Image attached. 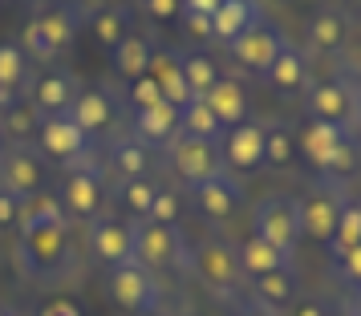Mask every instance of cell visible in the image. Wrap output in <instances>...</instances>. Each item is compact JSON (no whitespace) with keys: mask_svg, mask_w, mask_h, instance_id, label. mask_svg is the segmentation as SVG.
Returning <instances> with one entry per match:
<instances>
[{"mask_svg":"<svg viewBox=\"0 0 361 316\" xmlns=\"http://www.w3.org/2000/svg\"><path fill=\"white\" fill-rule=\"evenodd\" d=\"M130 239H134V260L142 267H150V272H159V267H191L187 239H183L179 223L163 227V223H150V219H134Z\"/></svg>","mask_w":361,"mask_h":316,"instance_id":"1","label":"cell"},{"mask_svg":"<svg viewBox=\"0 0 361 316\" xmlns=\"http://www.w3.org/2000/svg\"><path fill=\"white\" fill-rule=\"evenodd\" d=\"M341 211H345L341 191H337L333 179L325 175V179L305 195V199L296 203V227H300V235H309V239H333Z\"/></svg>","mask_w":361,"mask_h":316,"instance_id":"2","label":"cell"},{"mask_svg":"<svg viewBox=\"0 0 361 316\" xmlns=\"http://www.w3.org/2000/svg\"><path fill=\"white\" fill-rule=\"evenodd\" d=\"M191 272H195L199 280L212 288L215 296H235L240 288H244V272H240V260H235V248H228L224 239H212V244H203L195 251V260H191Z\"/></svg>","mask_w":361,"mask_h":316,"instance_id":"3","label":"cell"},{"mask_svg":"<svg viewBox=\"0 0 361 316\" xmlns=\"http://www.w3.org/2000/svg\"><path fill=\"white\" fill-rule=\"evenodd\" d=\"M252 223H256V239L272 244L280 255H293L300 227H296V203L288 195H268V199H260Z\"/></svg>","mask_w":361,"mask_h":316,"instance_id":"4","label":"cell"},{"mask_svg":"<svg viewBox=\"0 0 361 316\" xmlns=\"http://www.w3.org/2000/svg\"><path fill=\"white\" fill-rule=\"evenodd\" d=\"M110 292H114V300L126 308V312H154V308H159V284H154V272L142 267L138 260H126V264L114 267Z\"/></svg>","mask_w":361,"mask_h":316,"instance_id":"5","label":"cell"},{"mask_svg":"<svg viewBox=\"0 0 361 316\" xmlns=\"http://www.w3.org/2000/svg\"><path fill=\"white\" fill-rule=\"evenodd\" d=\"M288 41L280 37V29L272 25V20H260L256 17V25L247 29V33H240L235 41H231V57L240 61L244 69H256V73H268V65L280 57V49H284Z\"/></svg>","mask_w":361,"mask_h":316,"instance_id":"6","label":"cell"},{"mask_svg":"<svg viewBox=\"0 0 361 316\" xmlns=\"http://www.w3.org/2000/svg\"><path fill=\"white\" fill-rule=\"evenodd\" d=\"M171 167L179 170V179L187 187H195L203 179H212V175H219L224 158H219V150L212 142H199V138L179 134V138H171Z\"/></svg>","mask_w":361,"mask_h":316,"instance_id":"7","label":"cell"},{"mask_svg":"<svg viewBox=\"0 0 361 316\" xmlns=\"http://www.w3.org/2000/svg\"><path fill=\"white\" fill-rule=\"evenodd\" d=\"M61 255H66V223L61 227H29V232H20V267H25V276L49 272Z\"/></svg>","mask_w":361,"mask_h":316,"instance_id":"8","label":"cell"},{"mask_svg":"<svg viewBox=\"0 0 361 316\" xmlns=\"http://www.w3.org/2000/svg\"><path fill=\"white\" fill-rule=\"evenodd\" d=\"M0 191L29 199L41 191V158L29 146H13L8 154H0Z\"/></svg>","mask_w":361,"mask_h":316,"instance_id":"9","label":"cell"},{"mask_svg":"<svg viewBox=\"0 0 361 316\" xmlns=\"http://www.w3.org/2000/svg\"><path fill=\"white\" fill-rule=\"evenodd\" d=\"M191 195H195L199 211L207 219H231L235 215V207H240V199H244V187L235 183L231 175H212V179H203V183L191 187Z\"/></svg>","mask_w":361,"mask_h":316,"instance_id":"10","label":"cell"},{"mask_svg":"<svg viewBox=\"0 0 361 316\" xmlns=\"http://www.w3.org/2000/svg\"><path fill=\"white\" fill-rule=\"evenodd\" d=\"M90 251L98 255L102 264H110V267L134 260L130 227L118 223V219H94V227H90Z\"/></svg>","mask_w":361,"mask_h":316,"instance_id":"11","label":"cell"},{"mask_svg":"<svg viewBox=\"0 0 361 316\" xmlns=\"http://www.w3.org/2000/svg\"><path fill=\"white\" fill-rule=\"evenodd\" d=\"M61 211L78 219H98L102 211V183L94 170H69L61 183Z\"/></svg>","mask_w":361,"mask_h":316,"instance_id":"12","label":"cell"},{"mask_svg":"<svg viewBox=\"0 0 361 316\" xmlns=\"http://www.w3.org/2000/svg\"><path fill=\"white\" fill-rule=\"evenodd\" d=\"M224 163L235 170H252L264 163V126L256 122H240L231 126L228 138H224Z\"/></svg>","mask_w":361,"mask_h":316,"instance_id":"13","label":"cell"},{"mask_svg":"<svg viewBox=\"0 0 361 316\" xmlns=\"http://www.w3.org/2000/svg\"><path fill=\"white\" fill-rule=\"evenodd\" d=\"M41 150L49 154V158H82L85 150V134L73 126V118L69 114H49L45 118V126H41Z\"/></svg>","mask_w":361,"mask_h":316,"instance_id":"14","label":"cell"},{"mask_svg":"<svg viewBox=\"0 0 361 316\" xmlns=\"http://www.w3.org/2000/svg\"><path fill=\"white\" fill-rule=\"evenodd\" d=\"M309 110H312L317 122H333V126L345 130V122L353 118V94H349L341 82H321V85H312Z\"/></svg>","mask_w":361,"mask_h":316,"instance_id":"15","label":"cell"},{"mask_svg":"<svg viewBox=\"0 0 361 316\" xmlns=\"http://www.w3.org/2000/svg\"><path fill=\"white\" fill-rule=\"evenodd\" d=\"M203 106L215 114V122L228 130V126H240V122H247V98H244V89L235 82H228V77H219V82L203 94Z\"/></svg>","mask_w":361,"mask_h":316,"instance_id":"16","label":"cell"},{"mask_svg":"<svg viewBox=\"0 0 361 316\" xmlns=\"http://www.w3.org/2000/svg\"><path fill=\"white\" fill-rule=\"evenodd\" d=\"M147 77H154V85L163 89V101H171L175 110H183V106H191V89H187V77H183V69L179 61L171 57V53H154L150 57V69H147Z\"/></svg>","mask_w":361,"mask_h":316,"instance_id":"17","label":"cell"},{"mask_svg":"<svg viewBox=\"0 0 361 316\" xmlns=\"http://www.w3.org/2000/svg\"><path fill=\"white\" fill-rule=\"evenodd\" d=\"M69 118H73V126L90 138V134H98V130H106V126H110L114 106H110V98H106V94H98V89H85V94H78V98H73Z\"/></svg>","mask_w":361,"mask_h":316,"instance_id":"18","label":"cell"},{"mask_svg":"<svg viewBox=\"0 0 361 316\" xmlns=\"http://www.w3.org/2000/svg\"><path fill=\"white\" fill-rule=\"evenodd\" d=\"M235 260H240V272H244L247 280H256V276H268V272H280V267H288L293 255H280L272 244H264V239H244L240 251H235Z\"/></svg>","mask_w":361,"mask_h":316,"instance_id":"19","label":"cell"},{"mask_svg":"<svg viewBox=\"0 0 361 316\" xmlns=\"http://www.w3.org/2000/svg\"><path fill=\"white\" fill-rule=\"evenodd\" d=\"M256 4L252 0H224L219 8H215L212 17V37H219V41H235L240 33H247L252 25H256Z\"/></svg>","mask_w":361,"mask_h":316,"instance_id":"20","label":"cell"},{"mask_svg":"<svg viewBox=\"0 0 361 316\" xmlns=\"http://www.w3.org/2000/svg\"><path fill=\"white\" fill-rule=\"evenodd\" d=\"M349 134L341 130V126H333V122H312L309 130H305V154L312 158V167L325 170L329 158H333V150L341 146Z\"/></svg>","mask_w":361,"mask_h":316,"instance_id":"21","label":"cell"},{"mask_svg":"<svg viewBox=\"0 0 361 316\" xmlns=\"http://www.w3.org/2000/svg\"><path fill=\"white\" fill-rule=\"evenodd\" d=\"M20 232H29V227H61L66 223V211H61V199H53V195H29V199H20Z\"/></svg>","mask_w":361,"mask_h":316,"instance_id":"22","label":"cell"},{"mask_svg":"<svg viewBox=\"0 0 361 316\" xmlns=\"http://www.w3.org/2000/svg\"><path fill=\"white\" fill-rule=\"evenodd\" d=\"M179 130L187 134V138H199V142H224V126L215 122V114L203 106V101H191V106H183L179 110Z\"/></svg>","mask_w":361,"mask_h":316,"instance_id":"23","label":"cell"},{"mask_svg":"<svg viewBox=\"0 0 361 316\" xmlns=\"http://www.w3.org/2000/svg\"><path fill=\"white\" fill-rule=\"evenodd\" d=\"M175 130H179V110L171 101H159L150 110H138V138L166 142V138H175Z\"/></svg>","mask_w":361,"mask_h":316,"instance_id":"24","label":"cell"},{"mask_svg":"<svg viewBox=\"0 0 361 316\" xmlns=\"http://www.w3.org/2000/svg\"><path fill=\"white\" fill-rule=\"evenodd\" d=\"M150 57H154V49H150V41H142V37H126L122 45H114V65H118V73L130 77V82L147 77Z\"/></svg>","mask_w":361,"mask_h":316,"instance_id":"25","label":"cell"},{"mask_svg":"<svg viewBox=\"0 0 361 316\" xmlns=\"http://www.w3.org/2000/svg\"><path fill=\"white\" fill-rule=\"evenodd\" d=\"M268 82L276 85L280 94H293V89H300V85H305V57H300L293 45H284V49H280V57L268 65Z\"/></svg>","mask_w":361,"mask_h":316,"instance_id":"26","label":"cell"},{"mask_svg":"<svg viewBox=\"0 0 361 316\" xmlns=\"http://www.w3.org/2000/svg\"><path fill=\"white\" fill-rule=\"evenodd\" d=\"M33 101H37V114H41V110H45V114H66L69 106H73V82H69V77H61V73L41 77Z\"/></svg>","mask_w":361,"mask_h":316,"instance_id":"27","label":"cell"},{"mask_svg":"<svg viewBox=\"0 0 361 316\" xmlns=\"http://www.w3.org/2000/svg\"><path fill=\"white\" fill-rule=\"evenodd\" d=\"M147 167H150V154H147V142L138 138H122L114 146V170L126 179H147Z\"/></svg>","mask_w":361,"mask_h":316,"instance_id":"28","label":"cell"},{"mask_svg":"<svg viewBox=\"0 0 361 316\" xmlns=\"http://www.w3.org/2000/svg\"><path fill=\"white\" fill-rule=\"evenodd\" d=\"M183 77H187V89H191V98H203L215 82H219V69H215L212 57H203V53H187L179 61Z\"/></svg>","mask_w":361,"mask_h":316,"instance_id":"29","label":"cell"},{"mask_svg":"<svg viewBox=\"0 0 361 316\" xmlns=\"http://www.w3.org/2000/svg\"><path fill=\"white\" fill-rule=\"evenodd\" d=\"M252 288H256V296H260L268 308H284V304L293 300V292H296L293 272H288V267L268 272V276H256V280H252Z\"/></svg>","mask_w":361,"mask_h":316,"instance_id":"30","label":"cell"},{"mask_svg":"<svg viewBox=\"0 0 361 316\" xmlns=\"http://www.w3.org/2000/svg\"><path fill=\"white\" fill-rule=\"evenodd\" d=\"M345 37V20L341 13H333V8H325V13H317L309 25V45L312 49H337Z\"/></svg>","mask_w":361,"mask_h":316,"instance_id":"31","label":"cell"},{"mask_svg":"<svg viewBox=\"0 0 361 316\" xmlns=\"http://www.w3.org/2000/svg\"><path fill=\"white\" fill-rule=\"evenodd\" d=\"M90 25H94V37H98L102 45H110V49L130 37L126 33V13H122V8H98Z\"/></svg>","mask_w":361,"mask_h":316,"instance_id":"32","label":"cell"},{"mask_svg":"<svg viewBox=\"0 0 361 316\" xmlns=\"http://www.w3.org/2000/svg\"><path fill=\"white\" fill-rule=\"evenodd\" d=\"M41 130V114H37V106H8L4 110V134L13 138V142H25V138H33Z\"/></svg>","mask_w":361,"mask_h":316,"instance_id":"33","label":"cell"},{"mask_svg":"<svg viewBox=\"0 0 361 316\" xmlns=\"http://www.w3.org/2000/svg\"><path fill=\"white\" fill-rule=\"evenodd\" d=\"M37 25H41V33L49 37V45L57 53H61V45L73 41V33H78V20L69 17L66 8H53V13H45V17H37Z\"/></svg>","mask_w":361,"mask_h":316,"instance_id":"34","label":"cell"},{"mask_svg":"<svg viewBox=\"0 0 361 316\" xmlns=\"http://www.w3.org/2000/svg\"><path fill=\"white\" fill-rule=\"evenodd\" d=\"M20 85H25V49L0 45V89L17 94Z\"/></svg>","mask_w":361,"mask_h":316,"instance_id":"35","label":"cell"},{"mask_svg":"<svg viewBox=\"0 0 361 316\" xmlns=\"http://www.w3.org/2000/svg\"><path fill=\"white\" fill-rule=\"evenodd\" d=\"M293 134L284 130V126H272V130H264V158L272 163V167H288L293 163Z\"/></svg>","mask_w":361,"mask_h":316,"instance_id":"36","label":"cell"},{"mask_svg":"<svg viewBox=\"0 0 361 316\" xmlns=\"http://www.w3.org/2000/svg\"><path fill=\"white\" fill-rule=\"evenodd\" d=\"M333 239H337V255H345L349 248H361V207H345Z\"/></svg>","mask_w":361,"mask_h":316,"instance_id":"37","label":"cell"},{"mask_svg":"<svg viewBox=\"0 0 361 316\" xmlns=\"http://www.w3.org/2000/svg\"><path fill=\"white\" fill-rule=\"evenodd\" d=\"M122 203L134 211V219H142L150 211V203H154V183L150 179H126L122 183Z\"/></svg>","mask_w":361,"mask_h":316,"instance_id":"38","label":"cell"},{"mask_svg":"<svg viewBox=\"0 0 361 316\" xmlns=\"http://www.w3.org/2000/svg\"><path fill=\"white\" fill-rule=\"evenodd\" d=\"M142 219L163 223V227H175V223H179V199H175L171 191H154V203H150V211Z\"/></svg>","mask_w":361,"mask_h":316,"instance_id":"39","label":"cell"},{"mask_svg":"<svg viewBox=\"0 0 361 316\" xmlns=\"http://www.w3.org/2000/svg\"><path fill=\"white\" fill-rule=\"evenodd\" d=\"M20 45L33 53L37 61H53V57H57V49L49 45V37L41 33V25H37V20H29V25H25V37H20Z\"/></svg>","mask_w":361,"mask_h":316,"instance_id":"40","label":"cell"},{"mask_svg":"<svg viewBox=\"0 0 361 316\" xmlns=\"http://www.w3.org/2000/svg\"><path fill=\"white\" fill-rule=\"evenodd\" d=\"M353 163H357V146H353V142L345 138L341 146L333 150V158H329L325 175H329V179H341V175H349V170H353Z\"/></svg>","mask_w":361,"mask_h":316,"instance_id":"41","label":"cell"},{"mask_svg":"<svg viewBox=\"0 0 361 316\" xmlns=\"http://www.w3.org/2000/svg\"><path fill=\"white\" fill-rule=\"evenodd\" d=\"M130 101L138 106V110H150V106L163 101V89L154 85V77H138V82L130 85Z\"/></svg>","mask_w":361,"mask_h":316,"instance_id":"42","label":"cell"},{"mask_svg":"<svg viewBox=\"0 0 361 316\" xmlns=\"http://www.w3.org/2000/svg\"><path fill=\"white\" fill-rule=\"evenodd\" d=\"M147 13L154 20H171V17H183V0H142Z\"/></svg>","mask_w":361,"mask_h":316,"instance_id":"43","label":"cell"},{"mask_svg":"<svg viewBox=\"0 0 361 316\" xmlns=\"http://www.w3.org/2000/svg\"><path fill=\"white\" fill-rule=\"evenodd\" d=\"M17 215H20V199L17 195H8V191H0V227L17 223Z\"/></svg>","mask_w":361,"mask_h":316,"instance_id":"44","label":"cell"},{"mask_svg":"<svg viewBox=\"0 0 361 316\" xmlns=\"http://www.w3.org/2000/svg\"><path fill=\"white\" fill-rule=\"evenodd\" d=\"M183 20H187V29H191V37H212V17H199V13H183Z\"/></svg>","mask_w":361,"mask_h":316,"instance_id":"45","label":"cell"},{"mask_svg":"<svg viewBox=\"0 0 361 316\" xmlns=\"http://www.w3.org/2000/svg\"><path fill=\"white\" fill-rule=\"evenodd\" d=\"M224 0H183V13H199V17H215Z\"/></svg>","mask_w":361,"mask_h":316,"instance_id":"46","label":"cell"},{"mask_svg":"<svg viewBox=\"0 0 361 316\" xmlns=\"http://www.w3.org/2000/svg\"><path fill=\"white\" fill-rule=\"evenodd\" d=\"M288 316H325V308L321 304H312V300H305V304H293V312Z\"/></svg>","mask_w":361,"mask_h":316,"instance_id":"47","label":"cell"},{"mask_svg":"<svg viewBox=\"0 0 361 316\" xmlns=\"http://www.w3.org/2000/svg\"><path fill=\"white\" fill-rule=\"evenodd\" d=\"M45 316H82V312H78L73 304H66V300H61V304H49V308H45Z\"/></svg>","mask_w":361,"mask_h":316,"instance_id":"48","label":"cell"},{"mask_svg":"<svg viewBox=\"0 0 361 316\" xmlns=\"http://www.w3.org/2000/svg\"><path fill=\"white\" fill-rule=\"evenodd\" d=\"M8 106H13V94H8V89H0V110H8Z\"/></svg>","mask_w":361,"mask_h":316,"instance_id":"49","label":"cell"},{"mask_svg":"<svg viewBox=\"0 0 361 316\" xmlns=\"http://www.w3.org/2000/svg\"><path fill=\"white\" fill-rule=\"evenodd\" d=\"M353 118H357V122H361V94H357V98H353Z\"/></svg>","mask_w":361,"mask_h":316,"instance_id":"50","label":"cell"},{"mask_svg":"<svg viewBox=\"0 0 361 316\" xmlns=\"http://www.w3.org/2000/svg\"><path fill=\"white\" fill-rule=\"evenodd\" d=\"M0 316H17V312H0Z\"/></svg>","mask_w":361,"mask_h":316,"instance_id":"51","label":"cell"}]
</instances>
